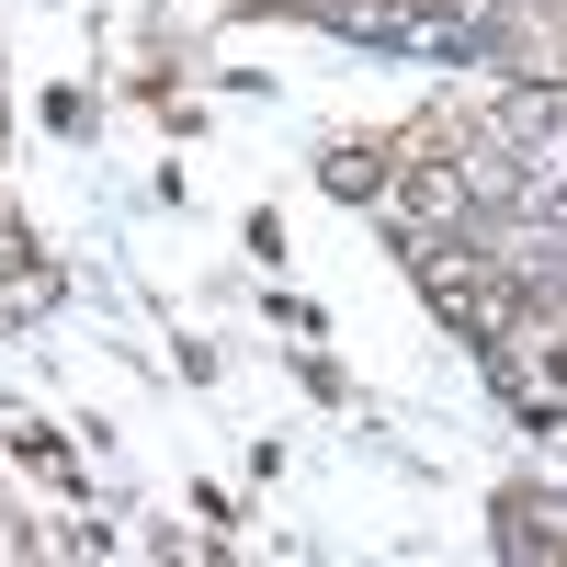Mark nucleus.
I'll return each instance as SVG.
<instances>
[{
	"instance_id": "2",
	"label": "nucleus",
	"mask_w": 567,
	"mask_h": 567,
	"mask_svg": "<svg viewBox=\"0 0 567 567\" xmlns=\"http://www.w3.org/2000/svg\"><path fill=\"white\" fill-rule=\"evenodd\" d=\"M499 136H511V148H556V136H567V91H523V103L499 114Z\"/></svg>"
},
{
	"instance_id": "1",
	"label": "nucleus",
	"mask_w": 567,
	"mask_h": 567,
	"mask_svg": "<svg viewBox=\"0 0 567 567\" xmlns=\"http://www.w3.org/2000/svg\"><path fill=\"white\" fill-rule=\"evenodd\" d=\"M499 545H511V556H567V511H556V499H511V511H499Z\"/></svg>"
},
{
	"instance_id": "3",
	"label": "nucleus",
	"mask_w": 567,
	"mask_h": 567,
	"mask_svg": "<svg viewBox=\"0 0 567 567\" xmlns=\"http://www.w3.org/2000/svg\"><path fill=\"white\" fill-rule=\"evenodd\" d=\"M329 194H341V205H374V194H386V159H374V148H329Z\"/></svg>"
}]
</instances>
